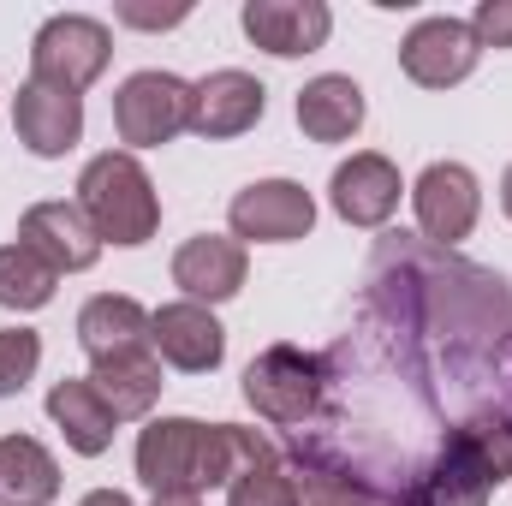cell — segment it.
I'll list each match as a JSON object with an SVG mask.
<instances>
[{"instance_id":"9a60e30c","label":"cell","mask_w":512,"mask_h":506,"mask_svg":"<svg viewBox=\"0 0 512 506\" xmlns=\"http://www.w3.org/2000/svg\"><path fill=\"white\" fill-rule=\"evenodd\" d=\"M245 36H251L262 54L274 60H298V54H316L334 30V12L322 0H245L239 12Z\"/></svg>"},{"instance_id":"277c9868","label":"cell","mask_w":512,"mask_h":506,"mask_svg":"<svg viewBox=\"0 0 512 506\" xmlns=\"http://www.w3.org/2000/svg\"><path fill=\"white\" fill-rule=\"evenodd\" d=\"M114 60V36L102 18L84 12H54L36 36H30V78L66 96H84Z\"/></svg>"},{"instance_id":"4fadbf2b","label":"cell","mask_w":512,"mask_h":506,"mask_svg":"<svg viewBox=\"0 0 512 506\" xmlns=\"http://www.w3.org/2000/svg\"><path fill=\"white\" fill-rule=\"evenodd\" d=\"M18 245H30L54 274H84L102 256V239H96L90 215L78 209V197L72 203H30L18 221Z\"/></svg>"},{"instance_id":"cb8c5ba5","label":"cell","mask_w":512,"mask_h":506,"mask_svg":"<svg viewBox=\"0 0 512 506\" xmlns=\"http://www.w3.org/2000/svg\"><path fill=\"white\" fill-rule=\"evenodd\" d=\"M60 274L30 245H0V310H42L54 298Z\"/></svg>"},{"instance_id":"7c38bea8","label":"cell","mask_w":512,"mask_h":506,"mask_svg":"<svg viewBox=\"0 0 512 506\" xmlns=\"http://www.w3.org/2000/svg\"><path fill=\"white\" fill-rule=\"evenodd\" d=\"M262 114H268V90L256 84L251 72H239V66H221V72L191 84V131L203 143L245 137Z\"/></svg>"},{"instance_id":"2e32d148","label":"cell","mask_w":512,"mask_h":506,"mask_svg":"<svg viewBox=\"0 0 512 506\" xmlns=\"http://www.w3.org/2000/svg\"><path fill=\"white\" fill-rule=\"evenodd\" d=\"M12 131L18 143L36 155V161H54L66 155L78 137H84V96H66V90H48V84H18L12 96Z\"/></svg>"},{"instance_id":"44dd1931","label":"cell","mask_w":512,"mask_h":506,"mask_svg":"<svg viewBox=\"0 0 512 506\" xmlns=\"http://www.w3.org/2000/svg\"><path fill=\"white\" fill-rule=\"evenodd\" d=\"M60 465L36 435H0V506H54Z\"/></svg>"},{"instance_id":"ba28073f","label":"cell","mask_w":512,"mask_h":506,"mask_svg":"<svg viewBox=\"0 0 512 506\" xmlns=\"http://www.w3.org/2000/svg\"><path fill=\"white\" fill-rule=\"evenodd\" d=\"M227 227L233 239L245 245H292V239H310L316 227V197L298 185V179H256L245 185L233 203H227Z\"/></svg>"},{"instance_id":"ffe728a7","label":"cell","mask_w":512,"mask_h":506,"mask_svg":"<svg viewBox=\"0 0 512 506\" xmlns=\"http://www.w3.org/2000/svg\"><path fill=\"white\" fill-rule=\"evenodd\" d=\"M78 346L90 352V364L114 358V352H137L149 346V310L126 298V292H96L78 310Z\"/></svg>"},{"instance_id":"ac0fdd59","label":"cell","mask_w":512,"mask_h":506,"mask_svg":"<svg viewBox=\"0 0 512 506\" xmlns=\"http://www.w3.org/2000/svg\"><path fill=\"white\" fill-rule=\"evenodd\" d=\"M364 90L346 72H322L298 90V126L310 143H352L364 131Z\"/></svg>"},{"instance_id":"8992f818","label":"cell","mask_w":512,"mask_h":506,"mask_svg":"<svg viewBox=\"0 0 512 506\" xmlns=\"http://www.w3.org/2000/svg\"><path fill=\"white\" fill-rule=\"evenodd\" d=\"M411 209H417V233L435 251H453L477 233L483 215V185L465 161H429L411 185Z\"/></svg>"},{"instance_id":"603a6c76","label":"cell","mask_w":512,"mask_h":506,"mask_svg":"<svg viewBox=\"0 0 512 506\" xmlns=\"http://www.w3.org/2000/svg\"><path fill=\"white\" fill-rule=\"evenodd\" d=\"M292 477H298V506H399L393 489L334 465H292Z\"/></svg>"},{"instance_id":"4dcf8cb0","label":"cell","mask_w":512,"mask_h":506,"mask_svg":"<svg viewBox=\"0 0 512 506\" xmlns=\"http://www.w3.org/2000/svg\"><path fill=\"white\" fill-rule=\"evenodd\" d=\"M149 506H203V501H197V495H155Z\"/></svg>"},{"instance_id":"5b68a950","label":"cell","mask_w":512,"mask_h":506,"mask_svg":"<svg viewBox=\"0 0 512 506\" xmlns=\"http://www.w3.org/2000/svg\"><path fill=\"white\" fill-rule=\"evenodd\" d=\"M114 131L131 155L137 149H161L179 131H191V84L173 72H131L114 96Z\"/></svg>"},{"instance_id":"7a4b0ae2","label":"cell","mask_w":512,"mask_h":506,"mask_svg":"<svg viewBox=\"0 0 512 506\" xmlns=\"http://www.w3.org/2000/svg\"><path fill=\"white\" fill-rule=\"evenodd\" d=\"M78 209L90 215L96 239H102V245H120V251L149 245L155 227H161L155 179L143 173V161H137L131 149H108V155H96V161L78 173Z\"/></svg>"},{"instance_id":"7402d4cb","label":"cell","mask_w":512,"mask_h":506,"mask_svg":"<svg viewBox=\"0 0 512 506\" xmlns=\"http://www.w3.org/2000/svg\"><path fill=\"white\" fill-rule=\"evenodd\" d=\"M274 441L245 423H209L203 435V489H233L239 477H251L256 465H274Z\"/></svg>"},{"instance_id":"484cf974","label":"cell","mask_w":512,"mask_h":506,"mask_svg":"<svg viewBox=\"0 0 512 506\" xmlns=\"http://www.w3.org/2000/svg\"><path fill=\"white\" fill-rule=\"evenodd\" d=\"M36 364H42V340L30 328H0V399L24 393Z\"/></svg>"},{"instance_id":"30bf717a","label":"cell","mask_w":512,"mask_h":506,"mask_svg":"<svg viewBox=\"0 0 512 506\" xmlns=\"http://www.w3.org/2000/svg\"><path fill=\"white\" fill-rule=\"evenodd\" d=\"M149 346H155L161 364H173V370H185V376H209V370H221V358H227V328L215 322L209 304L179 298V304L149 310Z\"/></svg>"},{"instance_id":"8fae6325","label":"cell","mask_w":512,"mask_h":506,"mask_svg":"<svg viewBox=\"0 0 512 506\" xmlns=\"http://www.w3.org/2000/svg\"><path fill=\"white\" fill-rule=\"evenodd\" d=\"M399 197H405V179H399V167L387 155H376V149H358L328 179V203H334V215L346 227H387L393 209H399Z\"/></svg>"},{"instance_id":"4316f807","label":"cell","mask_w":512,"mask_h":506,"mask_svg":"<svg viewBox=\"0 0 512 506\" xmlns=\"http://www.w3.org/2000/svg\"><path fill=\"white\" fill-rule=\"evenodd\" d=\"M465 24L483 48H512V0H483Z\"/></svg>"},{"instance_id":"83f0119b","label":"cell","mask_w":512,"mask_h":506,"mask_svg":"<svg viewBox=\"0 0 512 506\" xmlns=\"http://www.w3.org/2000/svg\"><path fill=\"white\" fill-rule=\"evenodd\" d=\"M191 18V6H137V0H126L120 6V24H137V30H173V24H185Z\"/></svg>"},{"instance_id":"5bb4252c","label":"cell","mask_w":512,"mask_h":506,"mask_svg":"<svg viewBox=\"0 0 512 506\" xmlns=\"http://www.w3.org/2000/svg\"><path fill=\"white\" fill-rule=\"evenodd\" d=\"M245 274H251V256L239 239H221V233H197L173 251V286L191 298V304H227L245 292Z\"/></svg>"},{"instance_id":"1f68e13d","label":"cell","mask_w":512,"mask_h":506,"mask_svg":"<svg viewBox=\"0 0 512 506\" xmlns=\"http://www.w3.org/2000/svg\"><path fill=\"white\" fill-rule=\"evenodd\" d=\"M501 209H507V221H512V167L501 173Z\"/></svg>"},{"instance_id":"d4e9b609","label":"cell","mask_w":512,"mask_h":506,"mask_svg":"<svg viewBox=\"0 0 512 506\" xmlns=\"http://www.w3.org/2000/svg\"><path fill=\"white\" fill-rule=\"evenodd\" d=\"M227 506H298V477H292V465H256L251 477H239L233 489H227Z\"/></svg>"},{"instance_id":"6da1fadb","label":"cell","mask_w":512,"mask_h":506,"mask_svg":"<svg viewBox=\"0 0 512 506\" xmlns=\"http://www.w3.org/2000/svg\"><path fill=\"white\" fill-rule=\"evenodd\" d=\"M512 477V417L483 405L447 423L429 465H417L399 489V506H489Z\"/></svg>"},{"instance_id":"52a82bcc","label":"cell","mask_w":512,"mask_h":506,"mask_svg":"<svg viewBox=\"0 0 512 506\" xmlns=\"http://www.w3.org/2000/svg\"><path fill=\"white\" fill-rule=\"evenodd\" d=\"M477 60H483V42L471 36L465 18H447V12L417 18V24L405 30V42H399V72H405L411 84H423V90H453V84H465V78L477 72Z\"/></svg>"},{"instance_id":"f1b7e54d","label":"cell","mask_w":512,"mask_h":506,"mask_svg":"<svg viewBox=\"0 0 512 506\" xmlns=\"http://www.w3.org/2000/svg\"><path fill=\"white\" fill-rule=\"evenodd\" d=\"M495 381H501V405H495V411H507L512 417V334L495 346Z\"/></svg>"},{"instance_id":"f546056e","label":"cell","mask_w":512,"mask_h":506,"mask_svg":"<svg viewBox=\"0 0 512 506\" xmlns=\"http://www.w3.org/2000/svg\"><path fill=\"white\" fill-rule=\"evenodd\" d=\"M78 506H131V495H120V489H90Z\"/></svg>"},{"instance_id":"e0dca14e","label":"cell","mask_w":512,"mask_h":506,"mask_svg":"<svg viewBox=\"0 0 512 506\" xmlns=\"http://www.w3.org/2000/svg\"><path fill=\"white\" fill-rule=\"evenodd\" d=\"M48 417H54V429L66 435V447L84 453V459H102V453L114 447V429H120L114 405L102 399V387L90 376L54 381V387H48Z\"/></svg>"},{"instance_id":"d6986e66","label":"cell","mask_w":512,"mask_h":506,"mask_svg":"<svg viewBox=\"0 0 512 506\" xmlns=\"http://www.w3.org/2000/svg\"><path fill=\"white\" fill-rule=\"evenodd\" d=\"M90 381L102 387V399L114 405V417L120 423H143L149 411H155V399H161V358H155V346H137V352H114V358H102V364H90Z\"/></svg>"},{"instance_id":"9c48e42d","label":"cell","mask_w":512,"mask_h":506,"mask_svg":"<svg viewBox=\"0 0 512 506\" xmlns=\"http://www.w3.org/2000/svg\"><path fill=\"white\" fill-rule=\"evenodd\" d=\"M203 435L197 417H149L137 429V477L155 495H203Z\"/></svg>"},{"instance_id":"3957f363","label":"cell","mask_w":512,"mask_h":506,"mask_svg":"<svg viewBox=\"0 0 512 506\" xmlns=\"http://www.w3.org/2000/svg\"><path fill=\"white\" fill-rule=\"evenodd\" d=\"M322 393H328V358H316L304 346H268V352H256L251 370H245V399H251L256 417L274 423V429L316 423Z\"/></svg>"}]
</instances>
